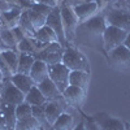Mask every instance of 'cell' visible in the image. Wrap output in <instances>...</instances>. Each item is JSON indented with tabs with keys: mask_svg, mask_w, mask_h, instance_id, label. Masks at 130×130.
<instances>
[{
	"mask_svg": "<svg viewBox=\"0 0 130 130\" xmlns=\"http://www.w3.org/2000/svg\"><path fill=\"white\" fill-rule=\"evenodd\" d=\"M62 64L69 70H82L90 73L89 60L83 53L75 48H67L62 53Z\"/></svg>",
	"mask_w": 130,
	"mask_h": 130,
	"instance_id": "obj_1",
	"label": "cell"
},
{
	"mask_svg": "<svg viewBox=\"0 0 130 130\" xmlns=\"http://www.w3.org/2000/svg\"><path fill=\"white\" fill-rule=\"evenodd\" d=\"M69 74H70V70L62 62L48 65V77L57 86V89L61 94L69 86Z\"/></svg>",
	"mask_w": 130,
	"mask_h": 130,
	"instance_id": "obj_2",
	"label": "cell"
},
{
	"mask_svg": "<svg viewBox=\"0 0 130 130\" xmlns=\"http://www.w3.org/2000/svg\"><path fill=\"white\" fill-rule=\"evenodd\" d=\"M60 12H61V20H62V26L65 31V37H67V42L72 40L75 37L77 32L79 21L73 12V8L68 5H62L60 7Z\"/></svg>",
	"mask_w": 130,
	"mask_h": 130,
	"instance_id": "obj_3",
	"label": "cell"
},
{
	"mask_svg": "<svg viewBox=\"0 0 130 130\" xmlns=\"http://www.w3.org/2000/svg\"><path fill=\"white\" fill-rule=\"evenodd\" d=\"M129 32L118 29L116 26H111L108 25L104 34H103V42H104V48L107 52H109L112 50H115L116 47L124 44V42L126 39Z\"/></svg>",
	"mask_w": 130,
	"mask_h": 130,
	"instance_id": "obj_4",
	"label": "cell"
},
{
	"mask_svg": "<svg viewBox=\"0 0 130 130\" xmlns=\"http://www.w3.org/2000/svg\"><path fill=\"white\" fill-rule=\"evenodd\" d=\"M107 25L116 26L126 32H130V10L129 9H113L104 16Z\"/></svg>",
	"mask_w": 130,
	"mask_h": 130,
	"instance_id": "obj_5",
	"label": "cell"
},
{
	"mask_svg": "<svg viewBox=\"0 0 130 130\" xmlns=\"http://www.w3.org/2000/svg\"><path fill=\"white\" fill-rule=\"evenodd\" d=\"M25 98H26V95L10 82V78L4 79V89H3V94H2L3 103L17 107L18 104L25 102Z\"/></svg>",
	"mask_w": 130,
	"mask_h": 130,
	"instance_id": "obj_6",
	"label": "cell"
},
{
	"mask_svg": "<svg viewBox=\"0 0 130 130\" xmlns=\"http://www.w3.org/2000/svg\"><path fill=\"white\" fill-rule=\"evenodd\" d=\"M92 120L99 130H125V124L109 116L105 112H98L92 116Z\"/></svg>",
	"mask_w": 130,
	"mask_h": 130,
	"instance_id": "obj_7",
	"label": "cell"
},
{
	"mask_svg": "<svg viewBox=\"0 0 130 130\" xmlns=\"http://www.w3.org/2000/svg\"><path fill=\"white\" fill-rule=\"evenodd\" d=\"M46 26H48V27H51L53 30V32L56 34V37L59 39V43H61L62 46L67 43V37H65V31H64V26H62L60 7H55L52 9V12L47 17Z\"/></svg>",
	"mask_w": 130,
	"mask_h": 130,
	"instance_id": "obj_8",
	"label": "cell"
},
{
	"mask_svg": "<svg viewBox=\"0 0 130 130\" xmlns=\"http://www.w3.org/2000/svg\"><path fill=\"white\" fill-rule=\"evenodd\" d=\"M111 62L118 69H130V51L125 44L116 47L115 50L108 52Z\"/></svg>",
	"mask_w": 130,
	"mask_h": 130,
	"instance_id": "obj_9",
	"label": "cell"
},
{
	"mask_svg": "<svg viewBox=\"0 0 130 130\" xmlns=\"http://www.w3.org/2000/svg\"><path fill=\"white\" fill-rule=\"evenodd\" d=\"M73 8V12L77 16L79 24H83L86 21H89L91 17L96 16V12L99 10V7L98 4L94 2V3H82V4H78L75 7H72Z\"/></svg>",
	"mask_w": 130,
	"mask_h": 130,
	"instance_id": "obj_10",
	"label": "cell"
},
{
	"mask_svg": "<svg viewBox=\"0 0 130 130\" xmlns=\"http://www.w3.org/2000/svg\"><path fill=\"white\" fill-rule=\"evenodd\" d=\"M37 86H38V89L40 90V92L43 94V96L46 98L47 102H51V100H61V99H64V98H62V94L59 91L57 86L50 79V77L46 78L44 81H42L40 83H38Z\"/></svg>",
	"mask_w": 130,
	"mask_h": 130,
	"instance_id": "obj_11",
	"label": "cell"
},
{
	"mask_svg": "<svg viewBox=\"0 0 130 130\" xmlns=\"http://www.w3.org/2000/svg\"><path fill=\"white\" fill-rule=\"evenodd\" d=\"M24 10L25 9L14 5L12 9L7 10V12H3L0 14V22H2V25L7 29H13V27L18 26L20 17H21Z\"/></svg>",
	"mask_w": 130,
	"mask_h": 130,
	"instance_id": "obj_12",
	"label": "cell"
},
{
	"mask_svg": "<svg viewBox=\"0 0 130 130\" xmlns=\"http://www.w3.org/2000/svg\"><path fill=\"white\" fill-rule=\"evenodd\" d=\"M62 98L64 102L69 105H81L85 100V90L81 87H75V86H68L62 92Z\"/></svg>",
	"mask_w": 130,
	"mask_h": 130,
	"instance_id": "obj_13",
	"label": "cell"
},
{
	"mask_svg": "<svg viewBox=\"0 0 130 130\" xmlns=\"http://www.w3.org/2000/svg\"><path fill=\"white\" fill-rule=\"evenodd\" d=\"M86 30H87L90 34L96 35V37H103L104 31L107 29V21L104 18V16H94L91 17L89 21H86Z\"/></svg>",
	"mask_w": 130,
	"mask_h": 130,
	"instance_id": "obj_14",
	"label": "cell"
},
{
	"mask_svg": "<svg viewBox=\"0 0 130 130\" xmlns=\"http://www.w3.org/2000/svg\"><path fill=\"white\" fill-rule=\"evenodd\" d=\"M10 82H12L18 90H21L25 95L34 87L35 83L31 79L29 74H22V73H16L10 77Z\"/></svg>",
	"mask_w": 130,
	"mask_h": 130,
	"instance_id": "obj_15",
	"label": "cell"
},
{
	"mask_svg": "<svg viewBox=\"0 0 130 130\" xmlns=\"http://www.w3.org/2000/svg\"><path fill=\"white\" fill-rule=\"evenodd\" d=\"M29 75L31 77V79L34 81L35 85L40 83L42 81L48 78V65L44 61L35 59V62H34V65H32Z\"/></svg>",
	"mask_w": 130,
	"mask_h": 130,
	"instance_id": "obj_16",
	"label": "cell"
},
{
	"mask_svg": "<svg viewBox=\"0 0 130 130\" xmlns=\"http://www.w3.org/2000/svg\"><path fill=\"white\" fill-rule=\"evenodd\" d=\"M59 102L60 100H51L44 104V113H46V118H47V122L50 126L55 124L56 120L60 117V115L64 112L62 107Z\"/></svg>",
	"mask_w": 130,
	"mask_h": 130,
	"instance_id": "obj_17",
	"label": "cell"
},
{
	"mask_svg": "<svg viewBox=\"0 0 130 130\" xmlns=\"http://www.w3.org/2000/svg\"><path fill=\"white\" fill-rule=\"evenodd\" d=\"M0 59L8 65V68L10 69V72L13 74L18 73V60H20V52L18 51H16V50L4 51L0 55Z\"/></svg>",
	"mask_w": 130,
	"mask_h": 130,
	"instance_id": "obj_18",
	"label": "cell"
},
{
	"mask_svg": "<svg viewBox=\"0 0 130 130\" xmlns=\"http://www.w3.org/2000/svg\"><path fill=\"white\" fill-rule=\"evenodd\" d=\"M89 83V73L82 70H70L69 74V86H75V87L86 89Z\"/></svg>",
	"mask_w": 130,
	"mask_h": 130,
	"instance_id": "obj_19",
	"label": "cell"
},
{
	"mask_svg": "<svg viewBox=\"0 0 130 130\" xmlns=\"http://www.w3.org/2000/svg\"><path fill=\"white\" fill-rule=\"evenodd\" d=\"M13 130H43V126L34 116H30L22 120H17Z\"/></svg>",
	"mask_w": 130,
	"mask_h": 130,
	"instance_id": "obj_20",
	"label": "cell"
},
{
	"mask_svg": "<svg viewBox=\"0 0 130 130\" xmlns=\"http://www.w3.org/2000/svg\"><path fill=\"white\" fill-rule=\"evenodd\" d=\"M35 40L40 42V43H44V44H50V43H55L59 42L56 34L53 32V30L48 26H43L42 29H39L37 31V34L34 37Z\"/></svg>",
	"mask_w": 130,
	"mask_h": 130,
	"instance_id": "obj_21",
	"label": "cell"
},
{
	"mask_svg": "<svg viewBox=\"0 0 130 130\" xmlns=\"http://www.w3.org/2000/svg\"><path fill=\"white\" fill-rule=\"evenodd\" d=\"M25 102H26L27 104H30L31 107H32V105H44V104L47 103L46 98L43 96V94L40 92V90L38 89L37 85L26 94Z\"/></svg>",
	"mask_w": 130,
	"mask_h": 130,
	"instance_id": "obj_22",
	"label": "cell"
},
{
	"mask_svg": "<svg viewBox=\"0 0 130 130\" xmlns=\"http://www.w3.org/2000/svg\"><path fill=\"white\" fill-rule=\"evenodd\" d=\"M18 26L22 29V31L25 32V35L27 38H34L35 34H37V31L34 29V26H32L31 24V21H30V17H29V12H27V9H25L22 14H21L20 17V22H18Z\"/></svg>",
	"mask_w": 130,
	"mask_h": 130,
	"instance_id": "obj_23",
	"label": "cell"
},
{
	"mask_svg": "<svg viewBox=\"0 0 130 130\" xmlns=\"http://www.w3.org/2000/svg\"><path fill=\"white\" fill-rule=\"evenodd\" d=\"M73 116L70 113L62 112L60 117L56 120V122L51 126V130H72L73 127Z\"/></svg>",
	"mask_w": 130,
	"mask_h": 130,
	"instance_id": "obj_24",
	"label": "cell"
},
{
	"mask_svg": "<svg viewBox=\"0 0 130 130\" xmlns=\"http://www.w3.org/2000/svg\"><path fill=\"white\" fill-rule=\"evenodd\" d=\"M62 53H64V50L60 52H55V53H46L42 51V52H37L34 55V57L37 60L44 61L47 65H55V64L62 62Z\"/></svg>",
	"mask_w": 130,
	"mask_h": 130,
	"instance_id": "obj_25",
	"label": "cell"
},
{
	"mask_svg": "<svg viewBox=\"0 0 130 130\" xmlns=\"http://www.w3.org/2000/svg\"><path fill=\"white\" fill-rule=\"evenodd\" d=\"M35 62V57L32 55L27 53H20V60H18V73L22 74H30V70L32 65Z\"/></svg>",
	"mask_w": 130,
	"mask_h": 130,
	"instance_id": "obj_26",
	"label": "cell"
},
{
	"mask_svg": "<svg viewBox=\"0 0 130 130\" xmlns=\"http://www.w3.org/2000/svg\"><path fill=\"white\" fill-rule=\"evenodd\" d=\"M2 111L5 116V120L8 122L9 130H13L17 122V117H16V107L14 105H10V104H2Z\"/></svg>",
	"mask_w": 130,
	"mask_h": 130,
	"instance_id": "obj_27",
	"label": "cell"
},
{
	"mask_svg": "<svg viewBox=\"0 0 130 130\" xmlns=\"http://www.w3.org/2000/svg\"><path fill=\"white\" fill-rule=\"evenodd\" d=\"M0 37H2L3 42L9 47V50H16L17 51V42H16V39L13 37L12 30L2 26L0 27Z\"/></svg>",
	"mask_w": 130,
	"mask_h": 130,
	"instance_id": "obj_28",
	"label": "cell"
},
{
	"mask_svg": "<svg viewBox=\"0 0 130 130\" xmlns=\"http://www.w3.org/2000/svg\"><path fill=\"white\" fill-rule=\"evenodd\" d=\"M27 12H29L30 21H31L32 26H34L35 31H38V30H39V29H42L43 26H46L47 17H44V16L40 14V13H37L35 10H32V9H27Z\"/></svg>",
	"mask_w": 130,
	"mask_h": 130,
	"instance_id": "obj_29",
	"label": "cell"
},
{
	"mask_svg": "<svg viewBox=\"0 0 130 130\" xmlns=\"http://www.w3.org/2000/svg\"><path fill=\"white\" fill-rule=\"evenodd\" d=\"M17 51H18L20 53H27V55H32V56L37 53L35 47H34V44H32L31 39L27 38V37L24 38V39L17 44Z\"/></svg>",
	"mask_w": 130,
	"mask_h": 130,
	"instance_id": "obj_30",
	"label": "cell"
},
{
	"mask_svg": "<svg viewBox=\"0 0 130 130\" xmlns=\"http://www.w3.org/2000/svg\"><path fill=\"white\" fill-rule=\"evenodd\" d=\"M32 116V107L30 104H27L26 102L21 103L16 107V117L17 120H22V118L30 117Z\"/></svg>",
	"mask_w": 130,
	"mask_h": 130,
	"instance_id": "obj_31",
	"label": "cell"
},
{
	"mask_svg": "<svg viewBox=\"0 0 130 130\" xmlns=\"http://www.w3.org/2000/svg\"><path fill=\"white\" fill-rule=\"evenodd\" d=\"M32 116L40 122L43 129L46 126H50L47 122V118H46V113H44V105H32Z\"/></svg>",
	"mask_w": 130,
	"mask_h": 130,
	"instance_id": "obj_32",
	"label": "cell"
},
{
	"mask_svg": "<svg viewBox=\"0 0 130 130\" xmlns=\"http://www.w3.org/2000/svg\"><path fill=\"white\" fill-rule=\"evenodd\" d=\"M29 9L35 10L37 13H40V14H43L44 17H48V16H50V13L52 12V9H53V8H51V7H48V5H44V4L31 3V5H30V8H29Z\"/></svg>",
	"mask_w": 130,
	"mask_h": 130,
	"instance_id": "obj_33",
	"label": "cell"
},
{
	"mask_svg": "<svg viewBox=\"0 0 130 130\" xmlns=\"http://www.w3.org/2000/svg\"><path fill=\"white\" fill-rule=\"evenodd\" d=\"M0 70H2V74H3V78L4 79H9L13 75V73L10 72V69L8 68V65L2 59H0Z\"/></svg>",
	"mask_w": 130,
	"mask_h": 130,
	"instance_id": "obj_34",
	"label": "cell"
},
{
	"mask_svg": "<svg viewBox=\"0 0 130 130\" xmlns=\"http://www.w3.org/2000/svg\"><path fill=\"white\" fill-rule=\"evenodd\" d=\"M12 30V32H13V37H14V39H16V42H17V44L22 40L24 38H26V35H25V32L22 31V29H21L20 26H16V27H13V29H10Z\"/></svg>",
	"mask_w": 130,
	"mask_h": 130,
	"instance_id": "obj_35",
	"label": "cell"
},
{
	"mask_svg": "<svg viewBox=\"0 0 130 130\" xmlns=\"http://www.w3.org/2000/svg\"><path fill=\"white\" fill-rule=\"evenodd\" d=\"M29 2L30 3H37V4H44V5H48L51 8L59 7L57 0H29Z\"/></svg>",
	"mask_w": 130,
	"mask_h": 130,
	"instance_id": "obj_36",
	"label": "cell"
},
{
	"mask_svg": "<svg viewBox=\"0 0 130 130\" xmlns=\"http://www.w3.org/2000/svg\"><path fill=\"white\" fill-rule=\"evenodd\" d=\"M0 130H9V126H8V122L5 120V116L0 108Z\"/></svg>",
	"mask_w": 130,
	"mask_h": 130,
	"instance_id": "obj_37",
	"label": "cell"
},
{
	"mask_svg": "<svg viewBox=\"0 0 130 130\" xmlns=\"http://www.w3.org/2000/svg\"><path fill=\"white\" fill-rule=\"evenodd\" d=\"M85 124H86V130H99V129H98V126L95 125V122H94V120H92V117L89 118V121L85 122Z\"/></svg>",
	"mask_w": 130,
	"mask_h": 130,
	"instance_id": "obj_38",
	"label": "cell"
},
{
	"mask_svg": "<svg viewBox=\"0 0 130 130\" xmlns=\"http://www.w3.org/2000/svg\"><path fill=\"white\" fill-rule=\"evenodd\" d=\"M9 50V47L5 44V43L3 42V39H2V37H0V51L2 52H4V51H8Z\"/></svg>",
	"mask_w": 130,
	"mask_h": 130,
	"instance_id": "obj_39",
	"label": "cell"
},
{
	"mask_svg": "<svg viewBox=\"0 0 130 130\" xmlns=\"http://www.w3.org/2000/svg\"><path fill=\"white\" fill-rule=\"evenodd\" d=\"M72 130H86V124L83 122V121H81L77 126H75V127H73Z\"/></svg>",
	"mask_w": 130,
	"mask_h": 130,
	"instance_id": "obj_40",
	"label": "cell"
},
{
	"mask_svg": "<svg viewBox=\"0 0 130 130\" xmlns=\"http://www.w3.org/2000/svg\"><path fill=\"white\" fill-rule=\"evenodd\" d=\"M74 2H75V4H74V7H75V5L82 4V3H94L95 0H74Z\"/></svg>",
	"mask_w": 130,
	"mask_h": 130,
	"instance_id": "obj_41",
	"label": "cell"
},
{
	"mask_svg": "<svg viewBox=\"0 0 130 130\" xmlns=\"http://www.w3.org/2000/svg\"><path fill=\"white\" fill-rule=\"evenodd\" d=\"M124 44L127 47V50L130 51V32L127 34V37H126V39H125V42H124Z\"/></svg>",
	"mask_w": 130,
	"mask_h": 130,
	"instance_id": "obj_42",
	"label": "cell"
},
{
	"mask_svg": "<svg viewBox=\"0 0 130 130\" xmlns=\"http://www.w3.org/2000/svg\"><path fill=\"white\" fill-rule=\"evenodd\" d=\"M3 89H4V81L0 79V98H2V94H3Z\"/></svg>",
	"mask_w": 130,
	"mask_h": 130,
	"instance_id": "obj_43",
	"label": "cell"
},
{
	"mask_svg": "<svg viewBox=\"0 0 130 130\" xmlns=\"http://www.w3.org/2000/svg\"><path fill=\"white\" fill-rule=\"evenodd\" d=\"M125 130H130V125H126L125 124Z\"/></svg>",
	"mask_w": 130,
	"mask_h": 130,
	"instance_id": "obj_44",
	"label": "cell"
},
{
	"mask_svg": "<svg viewBox=\"0 0 130 130\" xmlns=\"http://www.w3.org/2000/svg\"><path fill=\"white\" fill-rule=\"evenodd\" d=\"M0 79H3V81H4V78H3V74H2V70H0Z\"/></svg>",
	"mask_w": 130,
	"mask_h": 130,
	"instance_id": "obj_45",
	"label": "cell"
},
{
	"mask_svg": "<svg viewBox=\"0 0 130 130\" xmlns=\"http://www.w3.org/2000/svg\"><path fill=\"white\" fill-rule=\"evenodd\" d=\"M2 104H3V100H2V98H0V108H2Z\"/></svg>",
	"mask_w": 130,
	"mask_h": 130,
	"instance_id": "obj_46",
	"label": "cell"
},
{
	"mask_svg": "<svg viewBox=\"0 0 130 130\" xmlns=\"http://www.w3.org/2000/svg\"><path fill=\"white\" fill-rule=\"evenodd\" d=\"M127 7H129V10H130V4H127Z\"/></svg>",
	"mask_w": 130,
	"mask_h": 130,
	"instance_id": "obj_47",
	"label": "cell"
},
{
	"mask_svg": "<svg viewBox=\"0 0 130 130\" xmlns=\"http://www.w3.org/2000/svg\"><path fill=\"white\" fill-rule=\"evenodd\" d=\"M127 4H130V0H127Z\"/></svg>",
	"mask_w": 130,
	"mask_h": 130,
	"instance_id": "obj_48",
	"label": "cell"
},
{
	"mask_svg": "<svg viewBox=\"0 0 130 130\" xmlns=\"http://www.w3.org/2000/svg\"><path fill=\"white\" fill-rule=\"evenodd\" d=\"M7 2H10V3H12V0H7Z\"/></svg>",
	"mask_w": 130,
	"mask_h": 130,
	"instance_id": "obj_49",
	"label": "cell"
},
{
	"mask_svg": "<svg viewBox=\"0 0 130 130\" xmlns=\"http://www.w3.org/2000/svg\"><path fill=\"white\" fill-rule=\"evenodd\" d=\"M2 26H3V25H2V22H0V27H2Z\"/></svg>",
	"mask_w": 130,
	"mask_h": 130,
	"instance_id": "obj_50",
	"label": "cell"
},
{
	"mask_svg": "<svg viewBox=\"0 0 130 130\" xmlns=\"http://www.w3.org/2000/svg\"><path fill=\"white\" fill-rule=\"evenodd\" d=\"M0 55H2V51H0Z\"/></svg>",
	"mask_w": 130,
	"mask_h": 130,
	"instance_id": "obj_51",
	"label": "cell"
}]
</instances>
